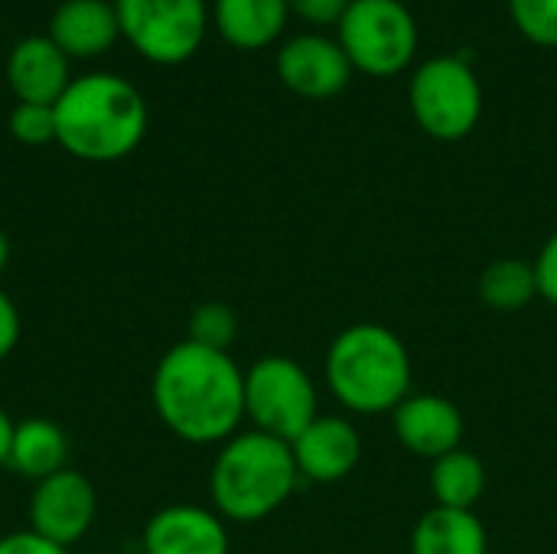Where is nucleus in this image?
I'll return each mask as SVG.
<instances>
[{"label": "nucleus", "mask_w": 557, "mask_h": 554, "mask_svg": "<svg viewBox=\"0 0 557 554\" xmlns=\"http://www.w3.org/2000/svg\"><path fill=\"white\" fill-rule=\"evenodd\" d=\"M326 385L352 415H392L414 382L411 353L382 323H352L326 349Z\"/></svg>", "instance_id": "3"}, {"label": "nucleus", "mask_w": 557, "mask_h": 554, "mask_svg": "<svg viewBox=\"0 0 557 554\" xmlns=\"http://www.w3.org/2000/svg\"><path fill=\"white\" fill-rule=\"evenodd\" d=\"M300 473L287 441L261 431H238L212 460L209 496L225 522H261L277 513L297 490Z\"/></svg>", "instance_id": "4"}, {"label": "nucleus", "mask_w": 557, "mask_h": 554, "mask_svg": "<svg viewBox=\"0 0 557 554\" xmlns=\"http://www.w3.org/2000/svg\"><path fill=\"white\" fill-rule=\"evenodd\" d=\"M392 428L405 451H411L414 457H424L431 464L437 457L463 447V434H467L463 411L450 398L431 395V392H411L392 411Z\"/></svg>", "instance_id": "12"}, {"label": "nucleus", "mask_w": 557, "mask_h": 554, "mask_svg": "<svg viewBox=\"0 0 557 554\" xmlns=\"http://www.w3.org/2000/svg\"><path fill=\"white\" fill-rule=\"evenodd\" d=\"M480 297L499 313H516L539 297L535 268L522 258H499L480 274Z\"/></svg>", "instance_id": "20"}, {"label": "nucleus", "mask_w": 557, "mask_h": 554, "mask_svg": "<svg viewBox=\"0 0 557 554\" xmlns=\"http://www.w3.org/2000/svg\"><path fill=\"white\" fill-rule=\"evenodd\" d=\"M411 554H490V535L476 513L434 506L411 532Z\"/></svg>", "instance_id": "18"}, {"label": "nucleus", "mask_w": 557, "mask_h": 554, "mask_svg": "<svg viewBox=\"0 0 557 554\" xmlns=\"http://www.w3.org/2000/svg\"><path fill=\"white\" fill-rule=\"evenodd\" d=\"M144 554H228V522L206 506L176 503L157 509L140 535Z\"/></svg>", "instance_id": "11"}, {"label": "nucleus", "mask_w": 557, "mask_h": 554, "mask_svg": "<svg viewBox=\"0 0 557 554\" xmlns=\"http://www.w3.org/2000/svg\"><path fill=\"white\" fill-rule=\"evenodd\" d=\"M431 493H434L437 506H444V509H470L473 513L486 493V464L467 447H457V451L437 457L431 467Z\"/></svg>", "instance_id": "19"}, {"label": "nucleus", "mask_w": 557, "mask_h": 554, "mask_svg": "<svg viewBox=\"0 0 557 554\" xmlns=\"http://www.w3.org/2000/svg\"><path fill=\"white\" fill-rule=\"evenodd\" d=\"M10 134H13V140H20L26 147H42V144L55 140V111H52V104L16 101V108L10 111Z\"/></svg>", "instance_id": "23"}, {"label": "nucleus", "mask_w": 557, "mask_h": 554, "mask_svg": "<svg viewBox=\"0 0 557 554\" xmlns=\"http://www.w3.org/2000/svg\"><path fill=\"white\" fill-rule=\"evenodd\" d=\"M7 85L16 101L55 104L72 85L69 56L49 36H23L7 52Z\"/></svg>", "instance_id": "14"}, {"label": "nucleus", "mask_w": 557, "mask_h": 554, "mask_svg": "<svg viewBox=\"0 0 557 554\" xmlns=\"http://www.w3.org/2000/svg\"><path fill=\"white\" fill-rule=\"evenodd\" d=\"M336 39L356 72L392 78L418 52V23L401 0H352L336 26Z\"/></svg>", "instance_id": "7"}, {"label": "nucleus", "mask_w": 557, "mask_h": 554, "mask_svg": "<svg viewBox=\"0 0 557 554\" xmlns=\"http://www.w3.org/2000/svg\"><path fill=\"white\" fill-rule=\"evenodd\" d=\"M0 539H3V532H0Z\"/></svg>", "instance_id": "30"}, {"label": "nucleus", "mask_w": 557, "mask_h": 554, "mask_svg": "<svg viewBox=\"0 0 557 554\" xmlns=\"http://www.w3.org/2000/svg\"><path fill=\"white\" fill-rule=\"evenodd\" d=\"M349 3L352 0H287L290 13H297L310 26H339Z\"/></svg>", "instance_id": "24"}, {"label": "nucleus", "mask_w": 557, "mask_h": 554, "mask_svg": "<svg viewBox=\"0 0 557 554\" xmlns=\"http://www.w3.org/2000/svg\"><path fill=\"white\" fill-rule=\"evenodd\" d=\"M69 59H95L121 39L117 10L108 0H62L46 33Z\"/></svg>", "instance_id": "15"}, {"label": "nucleus", "mask_w": 557, "mask_h": 554, "mask_svg": "<svg viewBox=\"0 0 557 554\" xmlns=\"http://www.w3.org/2000/svg\"><path fill=\"white\" fill-rule=\"evenodd\" d=\"M408 104L428 137L463 140L483 118V85L467 59L434 56L414 69Z\"/></svg>", "instance_id": "5"}, {"label": "nucleus", "mask_w": 557, "mask_h": 554, "mask_svg": "<svg viewBox=\"0 0 557 554\" xmlns=\"http://www.w3.org/2000/svg\"><path fill=\"white\" fill-rule=\"evenodd\" d=\"M7 467L23 480H46L69 467V434L49 418H26L16 421Z\"/></svg>", "instance_id": "17"}, {"label": "nucleus", "mask_w": 557, "mask_h": 554, "mask_svg": "<svg viewBox=\"0 0 557 554\" xmlns=\"http://www.w3.org/2000/svg\"><path fill=\"white\" fill-rule=\"evenodd\" d=\"M0 554H69V549L36 535L33 529H23V532H10L0 539Z\"/></svg>", "instance_id": "26"}, {"label": "nucleus", "mask_w": 557, "mask_h": 554, "mask_svg": "<svg viewBox=\"0 0 557 554\" xmlns=\"http://www.w3.org/2000/svg\"><path fill=\"white\" fill-rule=\"evenodd\" d=\"M290 16L287 0H215L212 20L219 36L235 49H264L277 42Z\"/></svg>", "instance_id": "16"}, {"label": "nucleus", "mask_w": 557, "mask_h": 554, "mask_svg": "<svg viewBox=\"0 0 557 554\" xmlns=\"http://www.w3.org/2000/svg\"><path fill=\"white\" fill-rule=\"evenodd\" d=\"M55 144L85 163H114L131 157L147 134L144 95L121 75L88 72L72 78L52 104Z\"/></svg>", "instance_id": "2"}, {"label": "nucleus", "mask_w": 557, "mask_h": 554, "mask_svg": "<svg viewBox=\"0 0 557 554\" xmlns=\"http://www.w3.org/2000/svg\"><path fill=\"white\" fill-rule=\"evenodd\" d=\"M153 411L186 444H225L245 421V372L232 353L193 340L170 346L150 379Z\"/></svg>", "instance_id": "1"}, {"label": "nucleus", "mask_w": 557, "mask_h": 554, "mask_svg": "<svg viewBox=\"0 0 557 554\" xmlns=\"http://www.w3.org/2000/svg\"><path fill=\"white\" fill-rule=\"evenodd\" d=\"M20 333H23L20 310H16V304H13V297H10L7 291H0V362L16 349Z\"/></svg>", "instance_id": "27"}, {"label": "nucleus", "mask_w": 557, "mask_h": 554, "mask_svg": "<svg viewBox=\"0 0 557 554\" xmlns=\"http://www.w3.org/2000/svg\"><path fill=\"white\" fill-rule=\"evenodd\" d=\"M98 516V493L91 480L72 467L39 480L29 496V529L62 549L82 542Z\"/></svg>", "instance_id": "9"}, {"label": "nucleus", "mask_w": 557, "mask_h": 554, "mask_svg": "<svg viewBox=\"0 0 557 554\" xmlns=\"http://www.w3.org/2000/svg\"><path fill=\"white\" fill-rule=\"evenodd\" d=\"M7 264H10V238H7V232L0 229V274L7 271Z\"/></svg>", "instance_id": "29"}, {"label": "nucleus", "mask_w": 557, "mask_h": 554, "mask_svg": "<svg viewBox=\"0 0 557 554\" xmlns=\"http://www.w3.org/2000/svg\"><path fill=\"white\" fill-rule=\"evenodd\" d=\"M114 10L121 36L147 62L180 65L206 42V0H114Z\"/></svg>", "instance_id": "8"}, {"label": "nucleus", "mask_w": 557, "mask_h": 554, "mask_svg": "<svg viewBox=\"0 0 557 554\" xmlns=\"http://www.w3.org/2000/svg\"><path fill=\"white\" fill-rule=\"evenodd\" d=\"M509 13L529 42L557 49V0H509Z\"/></svg>", "instance_id": "22"}, {"label": "nucleus", "mask_w": 557, "mask_h": 554, "mask_svg": "<svg viewBox=\"0 0 557 554\" xmlns=\"http://www.w3.org/2000/svg\"><path fill=\"white\" fill-rule=\"evenodd\" d=\"M297 473L310 483H339L362 460V438L349 418L320 415L304 434L290 441Z\"/></svg>", "instance_id": "13"}, {"label": "nucleus", "mask_w": 557, "mask_h": 554, "mask_svg": "<svg viewBox=\"0 0 557 554\" xmlns=\"http://www.w3.org/2000/svg\"><path fill=\"white\" fill-rule=\"evenodd\" d=\"M13 428L16 421L0 408V467H7V457H10V441H13Z\"/></svg>", "instance_id": "28"}, {"label": "nucleus", "mask_w": 557, "mask_h": 554, "mask_svg": "<svg viewBox=\"0 0 557 554\" xmlns=\"http://www.w3.org/2000/svg\"><path fill=\"white\" fill-rule=\"evenodd\" d=\"M245 418L255 431L290 444L320 418L317 382L297 359L264 356L245 369Z\"/></svg>", "instance_id": "6"}, {"label": "nucleus", "mask_w": 557, "mask_h": 554, "mask_svg": "<svg viewBox=\"0 0 557 554\" xmlns=\"http://www.w3.org/2000/svg\"><path fill=\"white\" fill-rule=\"evenodd\" d=\"M352 72L356 69L339 39H330L323 33L294 36L277 52V78L284 82V88L310 101L336 98L349 85Z\"/></svg>", "instance_id": "10"}, {"label": "nucleus", "mask_w": 557, "mask_h": 554, "mask_svg": "<svg viewBox=\"0 0 557 554\" xmlns=\"http://www.w3.org/2000/svg\"><path fill=\"white\" fill-rule=\"evenodd\" d=\"M532 268H535V281H539V297H545L548 304L557 307V232L548 235V242L542 245Z\"/></svg>", "instance_id": "25"}, {"label": "nucleus", "mask_w": 557, "mask_h": 554, "mask_svg": "<svg viewBox=\"0 0 557 554\" xmlns=\"http://www.w3.org/2000/svg\"><path fill=\"white\" fill-rule=\"evenodd\" d=\"M238 336V317L228 304H219V300H209V304H199L189 317V336L193 343L206 346V349H219V353H228L232 343Z\"/></svg>", "instance_id": "21"}]
</instances>
